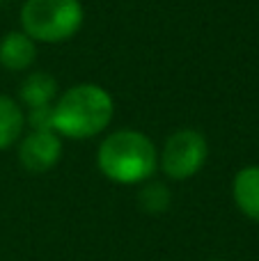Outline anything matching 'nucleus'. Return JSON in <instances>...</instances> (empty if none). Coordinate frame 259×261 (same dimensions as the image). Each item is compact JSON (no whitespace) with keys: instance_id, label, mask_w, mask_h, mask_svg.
<instances>
[{"instance_id":"9b49d317","label":"nucleus","mask_w":259,"mask_h":261,"mask_svg":"<svg viewBox=\"0 0 259 261\" xmlns=\"http://www.w3.org/2000/svg\"><path fill=\"white\" fill-rule=\"evenodd\" d=\"M28 122H30L32 130H53V106L30 108Z\"/></svg>"},{"instance_id":"20e7f679","label":"nucleus","mask_w":259,"mask_h":261,"mask_svg":"<svg viewBox=\"0 0 259 261\" xmlns=\"http://www.w3.org/2000/svg\"><path fill=\"white\" fill-rule=\"evenodd\" d=\"M206 153L209 149H206L204 135L200 130L184 128L168 138L163 156H161V167L172 179H188L195 172H200L206 161Z\"/></svg>"},{"instance_id":"1a4fd4ad","label":"nucleus","mask_w":259,"mask_h":261,"mask_svg":"<svg viewBox=\"0 0 259 261\" xmlns=\"http://www.w3.org/2000/svg\"><path fill=\"white\" fill-rule=\"evenodd\" d=\"M23 124H25V117H23L21 108L14 99L0 94V149H7L21 138Z\"/></svg>"},{"instance_id":"423d86ee","label":"nucleus","mask_w":259,"mask_h":261,"mask_svg":"<svg viewBox=\"0 0 259 261\" xmlns=\"http://www.w3.org/2000/svg\"><path fill=\"white\" fill-rule=\"evenodd\" d=\"M35 39L25 32H9L0 41V64L9 71H23L35 62Z\"/></svg>"},{"instance_id":"9d476101","label":"nucleus","mask_w":259,"mask_h":261,"mask_svg":"<svg viewBox=\"0 0 259 261\" xmlns=\"http://www.w3.org/2000/svg\"><path fill=\"white\" fill-rule=\"evenodd\" d=\"M138 202H140V206L145 208V211L161 213V211H165V208H168L170 193L165 190V186L149 184V186H145V188L140 190V195H138Z\"/></svg>"},{"instance_id":"6e6552de","label":"nucleus","mask_w":259,"mask_h":261,"mask_svg":"<svg viewBox=\"0 0 259 261\" xmlns=\"http://www.w3.org/2000/svg\"><path fill=\"white\" fill-rule=\"evenodd\" d=\"M21 99L25 101L30 108H39V106H50V101L58 94V83L50 73L37 71L30 73L25 81L21 83Z\"/></svg>"},{"instance_id":"f03ea898","label":"nucleus","mask_w":259,"mask_h":261,"mask_svg":"<svg viewBox=\"0 0 259 261\" xmlns=\"http://www.w3.org/2000/svg\"><path fill=\"white\" fill-rule=\"evenodd\" d=\"M99 170L117 184H142L156 172L154 142L140 130H115L96 151Z\"/></svg>"},{"instance_id":"39448f33","label":"nucleus","mask_w":259,"mask_h":261,"mask_svg":"<svg viewBox=\"0 0 259 261\" xmlns=\"http://www.w3.org/2000/svg\"><path fill=\"white\" fill-rule=\"evenodd\" d=\"M62 156V142L53 130H32L21 142L18 158L30 172H48Z\"/></svg>"},{"instance_id":"f257e3e1","label":"nucleus","mask_w":259,"mask_h":261,"mask_svg":"<svg viewBox=\"0 0 259 261\" xmlns=\"http://www.w3.org/2000/svg\"><path fill=\"white\" fill-rule=\"evenodd\" d=\"M113 113V96L103 87L83 83L67 90L53 106V130L64 138L85 140L108 126Z\"/></svg>"},{"instance_id":"7ed1b4c3","label":"nucleus","mask_w":259,"mask_h":261,"mask_svg":"<svg viewBox=\"0 0 259 261\" xmlns=\"http://www.w3.org/2000/svg\"><path fill=\"white\" fill-rule=\"evenodd\" d=\"M81 0H25L21 9L23 32L35 41H67L83 25Z\"/></svg>"},{"instance_id":"0eeeda50","label":"nucleus","mask_w":259,"mask_h":261,"mask_svg":"<svg viewBox=\"0 0 259 261\" xmlns=\"http://www.w3.org/2000/svg\"><path fill=\"white\" fill-rule=\"evenodd\" d=\"M234 202L237 206L246 213L248 218L259 222V167L250 165L243 167L237 176H234Z\"/></svg>"}]
</instances>
